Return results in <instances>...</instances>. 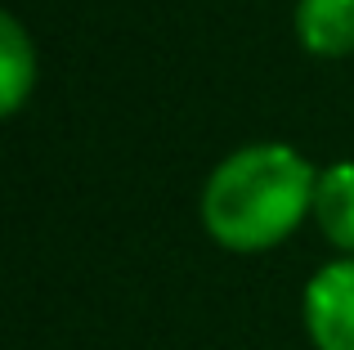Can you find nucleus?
<instances>
[{"mask_svg":"<svg viewBox=\"0 0 354 350\" xmlns=\"http://www.w3.org/2000/svg\"><path fill=\"white\" fill-rule=\"evenodd\" d=\"M314 167L287 144H247L211 171L202 189V220L211 238L234 252L278 243L314 207Z\"/></svg>","mask_w":354,"mask_h":350,"instance_id":"nucleus-1","label":"nucleus"},{"mask_svg":"<svg viewBox=\"0 0 354 350\" xmlns=\"http://www.w3.org/2000/svg\"><path fill=\"white\" fill-rule=\"evenodd\" d=\"M296 32L314 54H346L354 50V0H301Z\"/></svg>","mask_w":354,"mask_h":350,"instance_id":"nucleus-3","label":"nucleus"},{"mask_svg":"<svg viewBox=\"0 0 354 350\" xmlns=\"http://www.w3.org/2000/svg\"><path fill=\"white\" fill-rule=\"evenodd\" d=\"M0 54H5V81H0V99H5V113H14L18 104H23L27 86H32L36 77V63H32V45H27L23 27H18L14 14L0 18Z\"/></svg>","mask_w":354,"mask_h":350,"instance_id":"nucleus-5","label":"nucleus"},{"mask_svg":"<svg viewBox=\"0 0 354 350\" xmlns=\"http://www.w3.org/2000/svg\"><path fill=\"white\" fill-rule=\"evenodd\" d=\"M314 216L337 247L354 252V162H337L314 184Z\"/></svg>","mask_w":354,"mask_h":350,"instance_id":"nucleus-4","label":"nucleus"},{"mask_svg":"<svg viewBox=\"0 0 354 350\" xmlns=\"http://www.w3.org/2000/svg\"><path fill=\"white\" fill-rule=\"evenodd\" d=\"M305 328L319 350H354V261H332L310 279Z\"/></svg>","mask_w":354,"mask_h":350,"instance_id":"nucleus-2","label":"nucleus"}]
</instances>
